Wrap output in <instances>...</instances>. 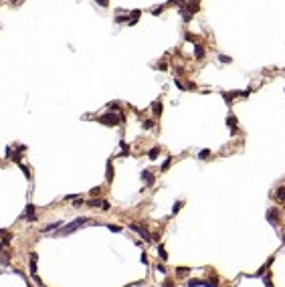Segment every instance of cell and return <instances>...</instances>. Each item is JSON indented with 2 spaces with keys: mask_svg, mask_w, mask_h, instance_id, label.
<instances>
[{
  "mask_svg": "<svg viewBox=\"0 0 285 287\" xmlns=\"http://www.w3.org/2000/svg\"><path fill=\"white\" fill-rule=\"evenodd\" d=\"M97 121H99V124H105V126H117V124H119V117H117L115 113H111V111H109V113H105V115H101V117H97Z\"/></svg>",
  "mask_w": 285,
  "mask_h": 287,
  "instance_id": "obj_2",
  "label": "cell"
},
{
  "mask_svg": "<svg viewBox=\"0 0 285 287\" xmlns=\"http://www.w3.org/2000/svg\"><path fill=\"white\" fill-rule=\"evenodd\" d=\"M89 222V218L87 217H81V218H75L73 222H69V225H65V227H61V229L55 233L57 237H63V235H71V233H75L77 229H81V227H85Z\"/></svg>",
  "mask_w": 285,
  "mask_h": 287,
  "instance_id": "obj_1",
  "label": "cell"
},
{
  "mask_svg": "<svg viewBox=\"0 0 285 287\" xmlns=\"http://www.w3.org/2000/svg\"><path fill=\"white\" fill-rule=\"evenodd\" d=\"M107 229L113 230V233H119V230H121V227H117V225H107Z\"/></svg>",
  "mask_w": 285,
  "mask_h": 287,
  "instance_id": "obj_18",
  "label": "cell"
},
{
  "mask_svg": "<svg viewBox=\"0 0 285 287\" xmlns=\"http://www.w3.org/2000/svg\"><path fill=\"white\" fill-rule=\"evenodd\" d=\"M154 113H156V115L162 113V103H160V101H156V103H154Z\"/></svg>",
  "mask_w": 285,
  "mask_h": 287,
  "instance_id": "obj_13",
  "label": "cell"
},
{
  "mask_svg": "<svg viewBox=\"0 0 285 287\" xmlns=\"http://www.w3.org/2000/svg\"><path fill=\"white\" fill-rule=\"evenodd\" d=\"M23 218L26 220V222H34V220H36V206H33V204H26V210H24Z\"/></svg>",
  "mask_w": 285,
  "mask_h": 287,
  "instance_id": "obj_3",
  "label": "cell"
},
{
  "mask_svg": "<svg viewBox=\"0 0 285 287\" xmlns=\"http://www.w3.org/2000/svg\"><path fill=\"white\" fill-rule=\"evenodd\" d=\"M160 154V148H154V150H150V158L152 160H156V156Z\"/></svg>",
  "mask_w": 285,
  "mask_h": 287,
  "instance_id": "obj_14",
  "label": "cell"
},
{
  "mask_svg": "<svg viewBox=\"0 0 285 287\" xmlns=\"http://www.w3.org/2000/svg\"><path fill=\"white\" fill-rule=\"evenodd\" d=\"M170 162H172V158H166V162H164V164H162V170H166V168H168V166H170Z\"/></svg>",
  "mask_w": 285,
  "mask_h": 287,
  "instance_id": "obj_22",
  "label": "cell"
},
{
  "mask_svg": "<svg viewBox=\"0 0 285 287\" xmlns=\"http://www.w3.org/2000/svg\"><path fill=\"white\" fill-rule=\"evenodd\" d=\"M103 202H105V200H99V198H91V200L87 202V206H91V208H103Z\"/></svg>",
  "mask_w": 285,
  "mask_h": 287,
  "instance_id": "obj_5",
  "label": "cell"
},
{
  "mask_svg": "<svg viewBox=\"0 0 285 287\" xmlns=\"http://www.w3.org/2000/svg\"><path fill=\"white\" fill-rule=\"evenodd\" d=\"M83 204H85V200H83L81 196H77V198L73 200V206H75V208H81V206H83Z\"/></svg>",
  "mask_w": 285,
  "mask_h": 287,
  "instance_id": "obj_9",
  "label": "cell"
},
{
  "mask_svg": "<svg viewBox=\"0 0 285 287\" xmlns=\"http://www.w3.org/2000/svg\"><path fill=\"white\" fill-rule=\"evenodd\" d=\"M18 166H20V170L24 172V176H26V178L31 180V170H28V166H24V164H18Z\"/></svg>",
  "mask_w": 285,
  "mask_h": 287,
  "instance_id": "obj_12",
  "label": "cell"
},
{
  "mask_svg": "<svg viewBox=\"0 0 285 287\" xmlns=\"http://www.w3.org/2000/svg\"><path fill=\"white\" fill-rule=\"evenodd\" d=\"M162 287H174V281H172V279H166V281L162 283Z\"/></svg>",
  "mask_w": 285,
  "mask_h": 287,
  "instance_id": "obj_20",
  "label": "cell"
},
{
  "mask_svg": "<svg viewBox=\"0 0 285 287\" xmlns=\"http://www.w3.org/2000/svg\"><path fill=\"white\" fill-rule=\"evenodd\" d=\"M101 192H103L101 188H93V190H91V196H93V198H95V196H101Z\"/></svg>",
  "mask_w": 285,
  "mask_h": 287,
  "instance_id": "obj_17",
  "label": "cell"
},
{
  "mask_svg": "<svg viewBox=\"0 0 285 287\" xmlns=\"http://www.w3.org/2000/svg\"><path fill=\"white\" fill-rule=\"evenodd\" d=\"M158 253H160V259H164V261L168 259V253H166V249H164V247H158Z\"/></svg>",
  "mask_w": 285,
  "mask_h": 287,
  "instance_id": "obj_11",
  "label": "cell"
},
{
  "mask_svg": "<svg viewBox=\"0 0 285 287\" xmlns=\"http://www.w3.org/2000/svg\"><path fill=\"white\" fill-rule=\"evenodd\" d=\"M63 227V222L61 220H57V222H51V225H47L45 229H43V233H53V230H59Z\"/></svg>",
  "mask_w": 285,
  "mask_h": 287,
  "instance_id": "obj_4",
  "label": "cell"
},
{
  "mask_svg": "<svg viewBox=\"0 0 285 287\" xmlns=\"http://www.w3.org/2000/svg\"><path fill=\"white\" fill-rule=\"evenodd\" d=\"M95 2H97L99 6H107V4H109V0H95Z\"/></svg>",
  "mask_w": 285,
  "mask_h": 287,
  "instance_id": "obj_23",
  "label": "cell"
},
{
  "mask_svg": "<svg viewBox=\"0 0 285 287\" xmlns=\"http://www.w3.org/2000/svg\"><path fill=\"white\" fill-rule=\"evenodd\" d=\"M144 127H146V129H150V127H154V124L148 119V121H144Z\"/></svg>",
  "mask_w": 285,
  "mask_h": 287,
  "instance_id": "obj_24",
  "label": "cell"
},
{
  "mask_svg": "<svg viewBox=\"0 0 285 287\" xmlns=\"http://www.w3.org/2000/svg\"><path fill=\"white\" fill-rule=\"evenodd\" d=\"M142 180L148 184V186H152V184H154V176H152V172H142Z\"/></svg>",
  "mask_w": 285,
  "mask_h": 287,
  "instance_id": "obj_6",
  "label": "cell"
},
{
  "mask_svg": "<svg viewBox=\"0 0 285 287\" xmlns=\"http://www.w3.org/2000/svg\"><path fill=\"white\" fill-rule=\"evenodd\" d=\"M194 55H196V59H202L204 57V49L200 45H194Z\"/></svg>",
  "mask_w": 285,
  "mask_h": 287,
  "instance_id": "obj_7",
  "label": "cell"
},
{
  "mask_svg": "<svg viewBox=\"0 0 285 287\" xmlns=\"http://www.w3.org/2000/svg\"><path fill=\"white\" fill-rule=\"evenodd\" d=\"M182 200H178V202H176V204H174V210H172V212H178V210H180V208H182Z\"/></svg>",
  "mask_w": 285,
  "mask_h": 287,
  "instance_id": "obj_19",
  "label": "cell"
},
{
  "mask_svg": "<svg viewBox=\"0 0 285 287\" xmlns=\"http://www.w3.org/2000/svg\"><path fill=\"white\" fill-rule=\"evenodd\" d=\"M176 275H178V277H186V275H188V269H186V267H178V269H176Z\"/></svg>",
  "mask_w": 285,
  "mask_h": 287,
  "instance_id": "obj_10",
  "label": "cell"
},
{
  "mask_svg": "<svg viewBox=\"0 0 285 287\" xmlns=\"http://www.w3.org/2000/svg\"><path fill=\"white\" fill-rule=\"evenodd\" d=\"M208 156H210V150H202V152H200V160H206Z\"/></svg>",
  "mask_w": 285,
  "mask_h": 287,
  "instance_id": "obj_16",
  "label": "cell"
},
{
  "mask_svg": "<svg viewBox=\"0 0 285 287\" xmlns=\"http://www.w3.org/2000/svg\"><path fill=\"white\" fill-rule=\"evenodd\" d=\"M105 178H107V182H111V180H113V170H111V160L107 162V174H105Z\"/></svg>",
  "mask_w": 285,
  "mask_h": 287,
  "instance_id": "obj_8",
  "label": "cell"
},
{
  "mask_svg": "<svg viewBox=\"0 0 285 287\" xmlns=\"http://www.w3.org/2000/svg\"><path fill=\"white\" fill-rule=\"evenodd\" d=\"M10 2H12V4H16V2H20V0H10Z\"/></svg>",
  "mask_w": 285,
  "mask_h": 287,
  "instance_id": "obj_25",
  "label": "cell"
},
{
  "mask_svg": "<svg viewBox=\"0 0 285 287\" xmlns=\"http://www.w3.org/2000/svg\"><path fill=\"white\" fill-rule=\"evenodd\" d=\"M277 200H285V188H279V192H277Z\"/></svg>",
  "mask_w": 285,
  "mask_h": 287,
  "instance_id": "obj_15",
  "label": "cell"
},
{
  "mask_svg": "<svg viewBox=\"0 0 285 287\" xmlns=\"http://www.w3.org/2000/svg\"><path fill=\"white\" fill-rule=\"evenodd\" d=\"M33 281H34V283H36L39 287H43V285H45V283H43V281H41V279H39L36 275H33Z\"/></svg>",
  "mask_w": 285,
  "mask_h": 287,
  "instance_id": "obj_21",
  "label": "cell"
}]
</instances>
